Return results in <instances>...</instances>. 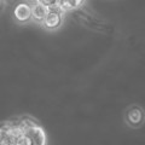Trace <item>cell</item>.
I'll return each instance as SVG.
<instances>
[{"instance_id": "cell-1", "label": "cell", "mask_w": 145, "mask_h": 145, "mask_svg": "<svg viewBox=\"0 0 145 145\" xmlns=\"http://www.w3.org/2000/svg\"><path fill=\"white\" fill-rule=\"evenodd\" d=\"M63 12H64V10H62L57 4L50 7L48 13L42 21V24L45 28L48 30H56L59 28L63 22Z\"/></svg>"}, {"instance_id": "cell-2", "label": "cell", "mask_w": 145, "mask_h": 145, "mask_svg": "<svg viewBox=\"0 0 145 145\" xmlns=\"http://www.w3.org/2000/svg\"><path fill=\"white\" fill-rule=\"evenodd\" d=\"M13 15L20 23H25L33 18V6L28 3H20L13 10Z\"/></svg>"}, {"instance_id": "cell-3", "label": "cell", "mask_w": 145, "mask_h": 145, "mask_svg": "<svg viewBox=\"0 0 145 145\" xmlns=\"http://www.w3.org/2000/svg\"><path fill=\"white\" fill-rule=\"evenodd\" d=\"M25 134L30 138L31 143L35 145H44L46 144V134H45L44 129L39 125L31 127L25 132Z\"/></svg>"}, {"instance_id": "cell-4", "label": "cell", "mask_w": 145, "mask_h": 145, "mask_svg": "<svg viewBox=\"0 0 145 145\" xmlns=\"http://www.w3.org/2000/svg\"><path fill=\"white\" fill-rule=\"evenodd\" d=\"M127 121L133 126H138L144 121V112L140 108L134 106L127 111Z\"/></svg>"}, {"instance_id": "cell-5", "label": "cell", "mask_w": 145, "mask_h": 145, "mask_svg": "<svg viewBox=\"0 0 145 145\" xmlns=\"http://www.w3.org/2000/svg\"><path fill=\"white\" fill-rule=\"evenodd\" d=\"M50 7L44 5L41 3H34L33 6V18L38 22H42L45 20V17L48 13Z\"/></svg>"}, {"instance_id": "cell-6", "label": "cell", "mask_w": 145, "mask_h": 145, "mask_svg": "<svg viewBox=\"0 0 145 145\" xmlns=\"http://www.w3.org/2000/svg\"><path fill=\"white\" fill-rule=\"evenodd\" d=\"M84 3H85V0H58L57 5L62 10L70 11V10H75V8L80 7Z\"/></svg>"}, {"instance_id": "cell-7", "label": "cell", "mask_w": 145, "mask_h": 145, "mask_svg": "<svg viewBox=\"0 0 145 145\" xmlns=\"http://www.w3.org/2000/svg\"><path fill=\"white\" fill-rule=\"evenodd\" d=\"M38 123H36L33 119H30V117H22V119L18 121V123H17L18 128H20L23 133H25L29 128H31V127H34Z\"/></svg>"}, {"instance_id": "cell-8", "label": "cell", "mask_w": 145, "mask_h": 145, "mask_svg": "<svg viewBox=\"0 0 145 145\" xmlns=\"http://www.w3.org/2000/svg\"><path fill=\"white\" fill-rule=\"evenodd\" d=\"M16 145H33V143L25 133H21L16 139Z\"/></svg>"}, {"instance_id": "cell-9", "label": "cell", "mask_w": 145, "mask_h": 145, "mask_svg": "<svg viewBox=\"0 0 145 145\" xmlns=\"http://www.w3.org/2000/svg\"><path fill=\"white\" fill-rule=\"evenodd\" d=\"M33 1L34 3H41V4H44V5L51 7L53 5H56V4L58 3V0H33Z\"/></svg>"}, {"instance_id": "cell-10", "label": "cell", "mask_w": 145, "mask_h": 145, "mask_svg": "<svg viewBox=\"0 0 145 145\" xmlns=\"http://www.w3.org/2000/svg\"><path fill=\"white\" fill-rule=\"evenodd\" d=\"M3 6V1H1V0H0V7H1Z\"/></svg>"}]
</instances>
